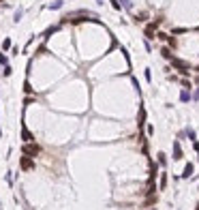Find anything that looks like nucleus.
I'll return each mask as SVG.
<instances>
[{
	"label": "nucleus",
	"instance_id": "obj_9",
	"mask_svg": "<svg viewBox=\"0 0 199 210\" xmlns=\"http://www.w3.org/2000/svg\"><path fill=\"white\" fill-rule=\"evenodd\" d=\"M161 56H163L165 60H174V54H171L169 47H163V49H161Z\"/></svg>",
	"mask_w": 199,
	"mask_h": 210
},
{
	"label": "nucleus",
	"instance_id": "obj_23",
	"mask_svg": "<svg viewBox=\"0 0 199 210\" xmlns=\"http://www.w3.org/2000/svg\"><path fill=\"white\" fill-rule=\"evenodd\" d=\"M11 54H13V56H17V54H19V47H17V45L11 47Z\"/></svg>",
	"mask_w": 199,
	"mask_h": 210
},
{
	"label": "nucleus",
	"instance_id": "obj_4",
	"mask_svg": "<svg viewBox=\"0 0 199 210\" xmlns=\"http://www.w3.org/2000/svg\"><path fill=\"white\" fill-rule=\"evenodd\" d=\"M182 157H184V154H182V146H180V140H176V142H174V159H176V161H180Z\"/></svg>",
	"mask_w": 199,
	"mask_h": 210
},
{
	"label": "nucleus",
	"instance_id": "obj_3",
	"mask_svg": "<svg viewBox=\"0 0 199 210\" xmlns=\"http://www.w3.org/2000/svg\"><path fill=\"white\" fill-rule=\"evenodd\" d=\"M19 165H21V169H32V167H34V159H32V157H21Z\"/></svg>",
	"mask_w": 199,
	"mask_h": 210
},
{
	"label": "nucleus",
	"instance_id": "obj_22",
	"mask_svg": "<svg viewBox=\"0 0 199 210\" xmlns=\"http://www.w3.org/2000/svg\"><path fill=\"white\" fill-rule=\"evenodd\" d=\"M112 7H114L116 11H120V2H118V0H112Z\"/></svg>",
	"mask_w": 199,
	"mask_h": 210
},
{
	"label": "nucleus",
	"instance_id": "obj_24",
	"mask_svg": "<svg viewBox=\"0 0 199 210\" xmlns=\"http://www.w3.org/2000/svg\"><path fill=\"white\" fill-rule=\"evenodd\" d=\"M148 17V15L146 13H139V15H137V21H143V19H146Z\"/></svg>",
	"mask_w": 199,
	"mask_h": 210
},
{
	"label": "nucleus",
	"instance_id": "obj_28",
	"mask_svg": "<svg viewBox=\"0 0 199 210\" xmlns=\"http://www.w3.org/2000/svg\"><path fill=\"white\" fill-rule=\"evenodd\" d=\"M197 71H199V67H197Z\"/></svg>",
	"mask_w": 199,
	"mask_h": 210
},
{
	"label": "nucleus",
	"instance_id": "obj_16",
	"mask_svg": "<svg viewBox=\"0 0 199 210\" xmlns=\"http://www.w3.org/2000/svg\"><path fill=\"white\" fill-rule=\"evenodd\" d=\"M156 39H161V41H167V39H169V37H167V35H165V32H156Z\"/></svg>",
	"mask_w": 199,
	"mask_h": 210
},
{
	"label": "nucleus",
	"instance_id": "obj_1",
	"mask_svg": "<svg viewBox=\"0 0 199 210\" xmlns=\"http://www.w3.org/2000/svg\"><path fill=\"white\" fill-rule=\"evenodd\" d=\"M21 152H24L26 157H32V159H34L36 154H39V146H36L34 142H28V144H24V148H21Z\"/></svg>",
	"mask_w": 199,
	"mask_h": 210
},
{
	"label": "nucleus",
	"instance_id": "obj_7",
	"mask_svg": "<svg viewBox=\"0 0 199 210\" xmlns=\"http://www.w3.org/2000/svg\"><path fill=\"white\" fill-rule=\"evenodd\" d=\"M184 133H186V137H189L191 142H197V133H195V129H191V126H186V129H184Z\"/></svg>",
	"mask_w": 199,
	"mask_h": 210
},
{
	"label": "nucleus",
	"instance_id": "obj_11",
	"mask_svg": "<svg viewBox=\"0 0 199 210\" xmlns=\"http://www.w3.org/2000/svg\"><path fill=\"white\" fill-rule=\"evenodd\" d=\"M11 73H13V69H11L9 64H4V69H2V75H4V77H9Z\"/></svg>",
	"mask_w": 199,
	"mask_h": 210
},
{
	"label": "nucleus",
	"instance_id": "obj_12",
	"mask_svg": "<svg viewBox=\"0 0 199 210\" xmlns=\"http://www.w3.org/2000/svg\"><path fill=\"white\" fill-rule=\"evenodd\" d=\"M167 187V174H161V189Z\"/></svg>",
	"mask_w": 199,
	"mask_h": 210
},
{
	"label": "nucleus",
	"instance_id": "obj_27",
	"mask_svg": "<svg viewBox=\"0 0 199 210\" xmlns=\"http://www.w3.org/2000/svg\"><path fill=\"white\" fill-rule=\"evenodd\" d=\"M197 210H199V204H197Z\"/></svg>",
	"mask_w": 199,
	"mask_h": 210
},
{
	"label": "nucleus",
	"instance_id": "obj_20",
	"mask_svg": "<svg viewBox=\"0 0 199 210\" xmlns=\"http://www.w3.org/2000/svg\"><path fill=\"white\" fill-rule=\"evenodd\" d=\"M193 101H195V103H199V88H197L195 92H193Z\"/></svg>",
	"mask_w": 199,
	"mask_h": 210
},
{
	"label": "nucleus",
	"instance_id": "obj_14",
	"mask_svg": "<svg viewBox=\"0 0 199 210\" xmlns=\"http://www.w3.org/2000/svg\"><path fill=\"white\" fill-rule=\"evenodd\" d=\"M21 15H24V11L17 9V11H15V17H13V19H15V21H19V19H21Z\"/></svg>",
	"mask_w": 199,
	"mask_h": 210
},
{
	"label": "nucleus",
	"instance_id": "obj_19",
	"mask_svg": "<svg viewBox=\"0 0 199 210\" xmlns=\"http://www.w3.org/2000/svg\"><path fill=\"white\" fill-rule=\"evenodd\" d=\"M143 75H146V82H152V73H150V69H146V73H143Z\"/></svg>",
	"mask_w": 199,
	"mask_h": 210
},
{
	"label": "nucleus",
	"instance_id": "obj_8",
	"mask_svg": "<svg viewBox=\"0 0 199 210\" xmlns=\"http://www.w3.org/2000/svg\"><path fill=\"white\" fill-rule=\"evenodd\" d=\"M21 137H24V142H26V144H28V142H34V135H32L28 129H24V131H21Z\"/></svg>",
	"mask_w": 199,
	"mask_h": 210
},
{
	"label": "nucleus",
	"instance_id": "obj_25",
	"mask_svg": "<svg viewBox=\"0 0 199 210\" xmlns=\"http://www.w3.org/2000/svg\"><path fill=\"white\" fill-rule=\"evenodd\" d=\"M24 90H26V92H32V88H30V82H26V84H24Z\"/></svg>",
	"mask_w": 199,
	"mask_h": 210
},
{
	"label": "nucleus",
	"instance_id": "obj_18",
	"mask_svg": "<svg viewBox=\"0 0 199 210\" xmlns=\"http://www.w3.org/2000/svg\"><path fill=\"white\" fill-rule=\"evenodd\" d=\"M167 43H169V47H176V45H178V43H176V39H174V37H169V39H167Z\"/></svg>",
	"mask_w": 199,
	"mask_h": 210
},
{
	"label": "nucleus",
	"instance_id": "obj_17",
	"mask_svg": "<svg viewBox=\"0 0 199 210\" xmlns=\"http://www.w3.org/2000/svg\"><path fill=\"white\" fill-rule=\"evenodd\" d=\"M0 64H9V58L4 54H0Z\"/></svg>",
	"mask_w": 199,
	"mask_h": 210
},
{
	"label": "nucleus",
	"instance_id": "obj_5",
	"mask_svg": "<svg viewBox=\"0 0 199 210\" xmlns=\"http://www.w3.org/2000/svg\"><path fill=\"white\" fill-rule=\"evenodd\" d=\"M180 101H182V103H189V101H193V95H191V90H186V88H184V90L180 92Z\"/></svg>",
	"mask_w": 199,
	"mask_h": 210
},
{
	"label": "nucleus",
	"instance_id": "obj_13",
	"mask_svg": "<svg viewBox=\"0 0 199 210\" xmlns=\"http://www.w3.org/2000/svg\"><path fill=\"white\" fill-rule=\"evenodd\" d=\"M60 7H62V0H56V2L49 4V9H60Z\"/></svg>",
	"mask_w": 199,
	"mask_h": 210
},
{
	"label": "nucleus",
	"instance_id": "obj_21",
	"mask_svg": "<svg viewBox=\"0 0 199 210\" xmlns=\"http://www.w3.org/2000/svg\"><path fill=\"white\" fill-rule=\"evenodd\" d=\"M122 7H124V9H131V7H133L131 0H122Z\"/></svg>",
	"mask_w": 199,
	"mask_h": 210
},
{
	"label": "nucleus",
	"instance_id": "obj_26",
	"mask_svg": "<svg viewBox=\"0 0 199 210\" xmlns=\"http://www.w3.org/2000/svg\"><path fill=\"white\" fill-rule=\"evenodd\" d=\"M193 148L197 150V154H199V142H193Z\"/></svg>",
	"mask_w": 199,
	"mask_h": 210
},
{
	"label": "nucleus",
	"instance_id": "obj_6",
	"mask_svg": "<svg viewBox=\"0 0 199 210\" xmlns=\"http://www.w3.org/2000/svg\"><path fill=\"white\" fill-rule=\"evenodd\" d=\"M193 169H195V165H193V163H186L184 172H182V178H191V176H193Z\"/></svg>",
	"mask_w": 199,
	"mask_h": 210
},
{
	"label": "nucleus",
	"instance_id": "obj_29",
	"mask_svg": "<svg viewBox=\"0 0 199 210\" xmlns=\"http://www.w3.org/2000/svg\"><path fill=\"white\" fill-rule=\"evenodd\" d=\"M0 2H2V0H0Z\"/></svg>",
	"mask_w": 199,
	"mask_h": 210
},
{
	"label": "nucleus",
	"instance_id": "obj_10",
	"mask_svg": "<svg viewBox=\"0 0 199 210\" xmlns=\"http://www.w3.org/2000/svg\"><path fill=\"white\" fill-rule=\"evenodd\" d=\"M158 163H161L163 167L167 165V154H165V152H158Z\"/></svg>",
	"mask_w": 199,
	"mask_h": 210
},
{
	"label": "nucleus",
	"instance_id": "obj_2",
	"mask_svg": "<svg viewBox=\"0 0 199 210\" xmlns=\"http://www.w3.org/2000/svg\"><path fill=\"white\" fill-rule=\"evenodd\" d=\"M171 64H174V67L178 69L182 75H186V73H189V69H191V67H189V62H184V60H178V58L171 60Z\"/></svg>",
	"mask_w": 199,
	"mask_h": 210
},
{
	"label": "nucleus",
	"instance_id": "obj_15",
	"mask_svg": "<svg viewBox=\"0 0 199 210\" xmlns=\"http://www.w3.org/2000/svg\"><path fill=\"white\" fill-rule=\"evenodd\" d=\"M2 49H11V39H4L2 41Z\"/></svg>",
	"mask_w": 199,
	"mask_h": 210
}]
</instances>
